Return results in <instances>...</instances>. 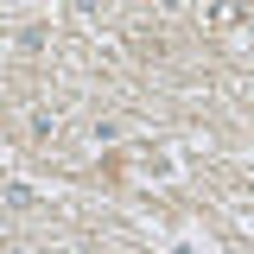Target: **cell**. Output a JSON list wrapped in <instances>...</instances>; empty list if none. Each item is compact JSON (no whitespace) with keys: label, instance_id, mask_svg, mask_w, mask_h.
<instances>
[{"label":"cell","instance_id":"obj_1","mask_svg":"<svg viewBox=\"0 0 254 254\" xmlns=\"http://www.w3.org/2000/svg\"><path fill=\"white\" fill-rule=\"evenodd\" d=\"M0 203H6V210H32L38 190H32V185H0Z\"/></svg>","mask_w":254,"mask_h":254}]
</instances>
